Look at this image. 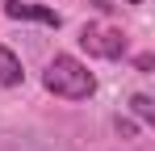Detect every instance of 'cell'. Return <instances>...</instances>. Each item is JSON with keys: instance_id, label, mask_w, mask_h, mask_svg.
<instances>
[{"instance_id": "obj_1", "label": "cell", "mask_w": 155, "mask_h": 151, "mask_svg": "<svg viewBox=\"0 0 155 151\" xmlns=\"http://www.w3.org/2000/svg\"><path fill=\"white\" fill-rule=\"evenodd\" d=\"M42 84H46V92H54L63 101H88L97 92V76L76 55H54L46 63V72H42Z\"/></svg>"}, {"instance_id": "obj_5", "label": "cell", "mask_w": 155, "mask_h": 151, "mask_svg": "<svg viewBox=\"0 0 155 151\" xmlns=\"http://www.w3.org/2000/svg\"><path fill=\"white\" fill-rule=\"evenodd\" d=\"M130 109H134V118H143V122H155V101L147 92H134L130 97Z\"/></svg>"}, {"instance_id": "obj_8", "label": "cell", "mask_w": 155, "mask_h": 151, "mask_svg": "<svg viewBox=\"0 0 155 151\" xmlns=\"http://www.w3.org/2000/svg\"><path fill=\"white\" fill-rule=\"evenodd\" d=\"M126 4H143V0H126Z\"/></svg>"}, {"instance_id": "obj_7", "label": "cell", "mask_w": 155, "mask_h": 151, "mask_svg": "<svg viewBox=\"0 0 155 151\" xmlns=\"http://www.w3.org/2000/svg\"><path fill=\"white\" fill-rule=\"evenodd\" d=\"M151 63H155L151 55H138V59H134V67H138V72H151Z\"/></svg>"}, {"instance_id": "obj_3", "label": "cell", "mask_w": 155, "mask_h": 151, "mask_svg": "<svg viewBox=\"0 0 155 151\" xmlns=\"http://www.w3.org/2000/svg\"><path fill=\"white\" fill-rule=\"evenodd\" d=\"M4 17H13V21H42V25H51V29L63 25V17L54 8L34 4V0H4Z\"/></svg>"}, {"instance_id": "obj_6", "label": "cell", "mask_w": 155, "mask_h": 151, "mask_svg": "<svg viewBox=\"0 0 155 151\" xmlns=\"http://www.w3.org/2000/svg\"><path fill=\"white\" fill-rule=\"evenodd\" d=\"M113 126H117V134H122V139H130V134H134V122H126V118H117Z\"/></svg>"}, {"instance_id": "obj_4", "label": "cell", "mask_w": 155, "mask_h": 151, "mask_svg": "<svg viewBox=\"0 0 155 151\" xmlns=\"http://www.w3.org/2000/svg\"><path fill=\"white\" fill-rule=\"evenodd\" d=\"M21 80H25V67H21V59H17L8 46H0V84H4V88H17Z\"/></svg>"}, {"instance_id": "obj_2", "label": "cell", "mask_w": 155, "mask_h": 151, "mask_svg": "<svg viewBox=\"0 0 155 151\" xmlns=\"http://www.w3.org/2000/svg\"><path fill=\"white\" fill-rule=\"evenodd\" d=\"M80 46L88 50V55H97V59H122L126 55V34L122 29H113V25H84L80 29Z\"/></svg>"}]
</instances>
